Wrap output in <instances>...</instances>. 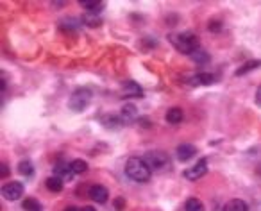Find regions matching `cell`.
<instances>
[{
  "instance_id": "1",
  "label": "cell",
  "mask_w": 261,
  "mask_h": 211,
  "mask_svg": "<svg viewBox=\"0 0 261 211\" xmlns=\"http://www.w3.org/2000/svg\"><path fill=\"white\" fill-rule=\"evenodd\" d=\"M125 174L136 182H147L152 175V170L142 157H129L125 163Z\"/></svg>"
},
{
  "instance_id": "2",
  "label": "cell",
  "mask_w": 261,
  "mask_h": 211,
  "mask_svg": "<svg viewBox=\"0 0 261 211\" xmlns=\"http://www.w3.org/2000/svg\"><path fill=\"white\" fill-rule=\"evenodd\" d=\"M168 40H170V43L174 45L175 48H177L179 52H182V54H195L197 50H199V38L195 36L193 33H177V34H170L168 36Z\"/></svg>"
},
{
  "instance_id": "3",
  "label": "cell",
  "mask_w": 261,
  "mask_h": 211,
  "mask_svg": "<svg viewBox=\"0 0 261 211\" xmlns=\"http://www.w3.org/2000/svg\"><path fill=\"white\" fill-rule=\"evenodd\" d=\"M91 102V91L88 90V88H77L75 91L72 93V97H70V110L73 111H84L90 106Z\"/></svg>"
},
{
  "instance_id": "4",
  "label": "cell",
  "mask_w": 261,
  "mask_h": 211,
  "mask_svg": "<svg viewBox=\"0 0 261 211\" xmlns=\"http://www.w3.org/2000/svg\"><path fill=\"white\" fill-rule=\"evenodd\" d=\"M143 161L149 165L150 170H165L170 163V157L163 150H150L143 156Z\"/></svg>"
},
{
  "instance_id": "5",
  "label": "cell",
  "mask_w": 261,
  "mask_h": 211,
  "mask_svg": "<svg viewBox=\"0 0 261 211\" xmlns=\"http://www.w3.org/2000/svg\"><path fill=\"white\" fill-rule=\"evenodd\" d=\"M206 172H207V160H206V157H202V160L197 161L193 167L186 168L182 175H185L188 181H199L202 175H206Z\"/></svg>"
},
{
  "instance_id": "6",
  "label": "cell",
  "mask_w": 261,
  "mask_h": 211,
  "mask_svg": "<svg viewBox=\"0 0 261 211\" xmlns=\"http://www.w3.org/2000/svg\"><path fill=\"white\" fill-rule=\"evenodd\" d=\"M2 195L6 200H18L23 195V184L18 181H11L2 186Z\"/></svg>"
},
{
  "instance_id": "7",
  "label": "cell",
  "mask_w": 261,
  "mask_h": 211,
  "mask_svg": "<svg viewBox=\"0 0 261 211\" xmlns=\"http://www.w3.org/2000/svg\"><path fill=\"white\" fill-rule=\"evenodd\" d=\"M120 95L123 98H142L143 97V90L136 81H125L120 88Z\"/></svg>"
},
{
  "instance_id": "8",
  "label": "cell",
  "mask_w": 261,
  "mask_h": 211,
  "mask_svg": "<svg viewBox=\"0 0 261 211\" xmlns=\"http://www.w3.org/2000/svg\"><path fill=\"white\" fill-rule=\"evenodd\" d=\"M88 195H90V199L93 200V202H98V204L108 202V199H109L108 188H106V186H102V184L90 186V190H88Z\"/></svg>"
},
{
  "instance_id": "9",
  "label": "cell",
  "mask_w": 261,
  "mask_h": 211,
  "mask_svg": "<svg viewBox=\"0 0 261 211\" xmlns=\"http://www.w3.org/2000/svg\"><path fill=\"white\" fill-rule=\"evenodd\" d=\"M195 154H197V147L192 145V143H181L177 147V150H175V156H177V160L181 163H186L192 157H195Z\"/></svg>"
},
{
  "instance_id": "10",
  "label": "cell",
  "mask_w": 261,
  "mask_h": 211,
  "mask_svg": "<svg viewBox=\"0 0 261 211\" xmlns=\"http://www.w3.org/2000/svg\"><path fill=\"white\" fill-rule=\"evenodd\" d=\"M136 117H138V111H136V106L135 104H125L122 108V111H120V118L123 120V124L136 120Z\"/></svg>"
},
{
  "instance_id": "11",
  "label": "cell",
  "mask_w": 261,
  "mask_h": 211,
  "mask_svg": "<svg viewBox=\"0 0 261 211\" xmlns=\"http://www.w3.org/2000/svg\"><path fill=\"white\" fill-rule=\"evenodd\" d=\"M182 118H185V113H182L181 108H170V110L167 111V115H165V120H167L168 124H172V125L181 124Z\"/></svg>"
},
{
  "instance_id": "12",
  "label": "cell",
  "mask_w": 261,
  "mask_h": 211,
  "mask_svg": "<svg viewBox=\"0 0 261 211\" xmlns=\"http://www.w3.org/2000/svg\"><path fill=\"white\" fill-rule=\"evenodd\" d=\"M81 6L86 9L88 15H95V16H97L98 13L104 9L106 4H104V2H98V0H83V2H81Z\"/></svg>"
},
{
  "instance_id": "13",
  "label": "cell",
  "mask_w": 261,
  "mask_h": 211,
  "mask_svg": "<svg viewBox=\"0 0 261 211\" xmlns=\"http://www.w3.org/2000/svg\"><path fill=\"white\" fill-rule=\"evenodd\" d=\"M259 66H261V59H250V61L243 63V65L240 66L238 70H236V72H234V75H236V77H240V75H245V73L252 72V70L259 68Z\"/></svg>"
},
{
  "instance_id": "14",
  "label": "cell",
  "mask_w": 261,
  "mask_h": 211,
  "mask_svg": "<svg viewBox=\"0 0 261 211\" xmlns=\"http://www.w3.org/2000/svg\"><path fill=\"white\" fill-rule=\"evenodd\" d=\"M45 184H47V190L52 193H59L63 190V186H65V181H63L61 177H58V175H50V177L45 181Z\"/></svg>"
},
{
  "instance_id": "15",
  "label": "cell",
  "mask_w": 261,
  "mask_h": 211,
  "mask_svg": "<svg viewBox=\"0 0 261 211\" xmlns=\"http://www.w3.org/2000/svg\"><path fill=\"white\" fill-rule=\"evenodd\" d=\"M224 211H249V204L242 199H232L224 206Z\"/></svg>"
},
{
  "instance_id": "16",
  "label": "cell",
  "mask_w": 261,
  "mask_h": 211,
  "mask_svg": "<svg viewBox=\"0 0 261 211\" xmlns=\"http://www.w3.org/2000/svg\"><path fill=\"white\" fill-rule=\"evenodd\" d=\"M102 124H104L106 129H113V131H116V129H120L123 125V120L120 117H115V115H108V117L102 118Z\"/></svg>"
},
{
  "instance_id": "17",
  "label": "cell",
  "mask_w": 261,
  "mask_h": 211,
  "mask_svg": "<svg viewBox=\"0 0 261 211\" xmlns=\"http://www.w3.org/2000/svg\"><path fill=\"white\" fill-rule=\"evenodd\" d=\"M215 83V77L211 75V73H197V75H193L192 79H190V84L192 86H197V84H213Z\"/></svg>"
},
{
  "instance_id": "18",
  "label": "cell",
  "mask_w": 261,
  "mask_h": 211,
  "mask_svg": "<svg viewBox=\"0 0 261 211\" xmlns=\"http://www.w3.org/2000/svg\"><path fill=\"white\" fill-rule=\"evenodd\" d=\"M54 174L58 175V177H61V179H72L73 175V172H72V168H70V163L68 165H58V167H54Z\"/></svg>"
},
{
  "instance_id": "19",
  "label": "cell",
  "mask_w": 261,
  "mask_h": 211,
  "mask_svg": "<svg viewBox=\"0 0 261 211\" xmlns=\"http://www.w3.org/2000/svg\"><path fill=\"white\" fill-rule=\"evenodd\" d=\"M70 168H72L73 174L79 175V174H84V172L88 170V163L84 160H73L72 163H70Z\"/></svg>"
},
{
  "instance_id": "20",
  "label": "cell",
  "mask_w": 261,
  "mask_h": 211,
  "mask_svg": "<svg viewBox=\"0 0 261 211\" xmlns=\"http://www.w3.org/2000/svg\"><path fill=\"white\" fill-rule=\"evenodd\" d=\"M185 211H206L204 209V204L200 202L199 199H188L186 200V206H185Z\"/></svg>"
},
{
  "instance_id": "21",
  "label": "cell",
  "mask_w": 261,
  "mask_h": 211,
  "mask_svg": "<svg viewBox=\"0 0 261 211\" xmlns=\"http://www.w3.org/2000/svg\"><path fill=\"white\" fill-rule=\"evenodd\" d=\"M18 172L22 175H33V172H34L33 163H31V161H27V160L20 161V163H18Z\"/></svg>"
},
{
  "instance_id": "22",
  "label": "cell",
  "mask_w": 261,
  "mask_h": 211,
  "mask_svg": "<svg viewBox=\"0 0 261 211\" xmlns=\"http://www.w3.org/2000/svg\"><path fill=\"white\" fill-rule=\"evenodd\" d=\"M23 209L25 211H41V206L36 199H27V200H23Z\"/></svg>"
},
{
  "instance_id": "23",
  "label": "cell",
  "mask_w": 261,
  "mask_h": 211,
  "mask_svg": "<svg viewBox=\"0 0 261 211\" xmlns=\"http://www.w3.org/2000/svg\"><path fill=\"white\" fill-rule=\"evenodd\" d=\"M190 58H192L195 63H206L207 59H210V56H207L206 52H200V50H197L195 54H192V56H190Z\"/></svg>"
},
{
  "instance_id": "24",
  "label": "cell",
  "mask_w": 261,
  "mask_h": 211,
  "mask_svg": "<svg viewBox=\"0 0 261 211\" xmlns=\"http://www.w3.org/2000/svg\"><path fill=\"white\" fill-rule=\"evenodd\" d=\"M83 22L86 23V25H90V27H97V25H100V18H95V15H88V16H84Z\"/></svg>"
},
{
  "instance_id": "25",
  "label": "cell",
  "mask_w": 261,
  "mask_h": 211,
  "mask_svg": "<svg viewBox=\"0 0 261 211\" xmlns=\"http://www.w3.org/2000/svg\"><path fill=\"white\" fill-rule=\"evenodd\" d=\"M115 209L116 211H123V207H125V200L122 199V197H118V199H115Z\"/></svg>"
},
{
  "instance_id": "26",
  "label": "cell",
  "mask_w": 261,
  "mask_h": 211,
  "mask_svg": "<svg viewBox=\"0 0 261 211\" xmlns=\"http://www.w3.org/2000/svg\"><path fill=\"white\" fill-rule=\"evenodd\" d=\"M254 102H256V106H259V108H261V86L256 90V97H254Z\"/></svg>"
},
{
  "instance_id": "27",
  "label": "cell",
  "mask_w": 261,
  "mask_h": 211,
  "mask_svg": "<svg viewBox=\"0 0 261 211\" xmlns=\"http://www.w3.org/2000/svg\"><path fill=\"white\" fill-rule=\"evenodd\" d=\"M8 175H9V168H8V165L4 163V165H2V172H0V177L6 179Z\"/></svg>"
},
{
  "instance_id": "28",
  "label": "cell",
  "mask_w": 261,
  "mask_h": 211,
  "mask_svg": "<svg viewBox=\"0 0 261 211\" xmlns=\"http://www.w3.org/2000/svg\"><path fill=\"white\" fill-rule=\"evenodd\" d=\"M218 29H220L218 22H211V23H210V31H218Z\"/></svg>"
},
{
  "instance_id": "29",
  "label": "cell",
  "mask_w": 261,
  "mask_h": 211,
  "mask_svg": "<svg viewBox=\"0 0 261 211\" xmlns=\"http://www.w3.org/2000/svg\"><path fill=\"white\" fill-rule=\"evenodd\" d=\"M81 211H97L93 206H84V207H81Z\"/></svg>"
},
{
  "instance_id": "30",
  "label": "cell",
  "mask_w": 261,
  "mask_h": 211,
  "mask_svg": "<svg viewBox=\"0 0 261 211\" xmlns=\"http://www.w3.org/2000/svg\"><path fill=\"white\" fill-rule=\"evenodd\" d=\"M65 211H81L79 207H75V206H68V207H65Z\"/></svg>"
},
{
  "instance_id": "31",
  "label": "cell",
  "mask_w": 261,
  "mask_h": 211,
  "mask_svg": "<svg viewBox=\"0 0 261 211\" xmlns=\"http://www.w3.org/2000/svg\"><path fill=\"white\" fill-rule=\"evenodd\" d=\"M257 174H261V165H259V167H257Z\"/></svg>"
}]
</instances>
